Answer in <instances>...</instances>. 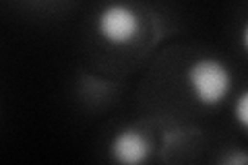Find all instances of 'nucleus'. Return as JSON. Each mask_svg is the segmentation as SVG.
<instances>
[{
	"label": "nucleus",
	"instance_id": "obj_1",
	"mask_svg": "<svg viewBox=\"0 0 248 165\" xmlns=\"http://www.w3.org/2000/svg\"><path fill=\"white\" fill-rule=\"evenodd\" d=\"M186 83H188V89L197 104L205 107H215L230 95L234 76L221 60L205 56L188 66Z\"/></svg>",
	"mask_w": 248,
	"mask_h": 165
},
{
	"label": "nucleus",
	"instance_id": "obj_2",
	"mask_svg": "<svg viewBox=\"0 0 248 165\" xmlns=\"http://www.w3.org/2000/svg\"><path fill=\"white\" fill-rule=\"evenodd\" d=\"M141 15L130 4L110 2L95 17L97 35L110 45H128L141 35Z\"/></svg>",
	"mask_w": 248,
	"mask_h": 165
},
{
	"label": "nucleus",
	"instance_id": "obj_3",
	"mask_svg": "<svg viewBox=\"0 0 248 165\" xmlns=\"http://www.w3.org/2000/svg\"><path fill=\"white\" fill-rule=\"evenodd\" d=\"M151 155V143L141 130L137 128H122L116 132L110 143V157L118 163L126 165H139L149 159Z\"/></svg>",
	"mask_w": 248,
	"mask_h": 165
},
{
	"label": "nucleus",
	"instance_id": "obj_4",
	"mask_svg": "<svg viewBox=\"0 0 248 165\" xmlns=\"http://www.w3.org/2000/svg\"><path fill=\"white\" fill-rule=\"evenodd\" d=\"M234 118L240 126L248 130V89H244L234 101Z\"/></svg>",
	"mask_w": 248,
	"mask_h": 165
},
{
	"label": "nucleus",
	"instance_id": "obj_5",
	"mask_svg": "<svg viewBox=\"0 0 248 165\" xmlns=\"http://www.w3.org/2000/svg\"><path fill=\"white\" fill-rule=\"evenodd\" d=\"M226 163L230 165H248V153H242V151H234L226 157Z\"/></svg>",
	"mask_w": 248,
	"mask_h": 165
},
{
	"label": "nucleus",
	"instance_id": "obj_6",
	"mask_svg": "<svg viewBox=\"0 0 248 165\" xmlns=\"http://www.w3.org/2000/svg\"><path fill=\"white\" fill-rule=\"evenodd\" d=\"M240 42H242L244 52L248 54V21L244 23V27H242V33H240Z\"/></svg>",
	"mask_w": 248,
	"mask_h": 165
}]
</instances>
